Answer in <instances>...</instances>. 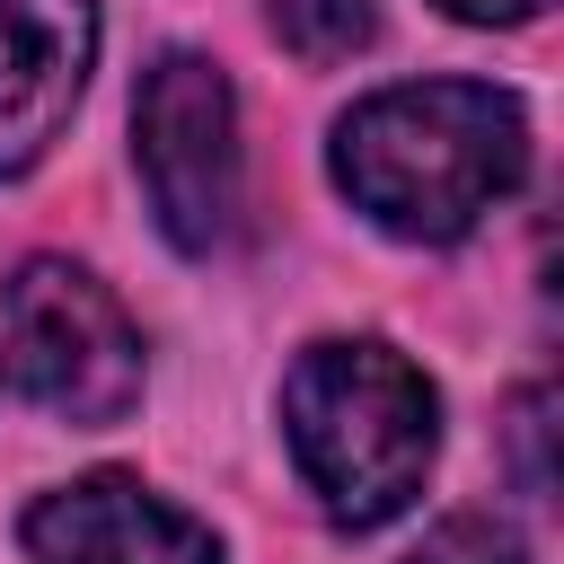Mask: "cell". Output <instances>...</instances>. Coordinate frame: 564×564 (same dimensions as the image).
<instances>
[{
	"instance_id": "3957f363",
	"label": "cell",
	"mask_w": 564,
	"mask_h": 564,
	"mask_svg": "<svg viewBox=\"0 0 564 564\" xmlns=\"http://www.w3.org/2000/svg\"><path fill=\"white\" fill-rule=\"evenodd\" d=\"M9 379L62 414V423H123L141 405V326L123 300L70 264V256H26L9 273Z\"/></svg>"
},
{
	"instance_id": "5b68a950",
	"label": "cell",
	"mask_w": 564,
	"mask_h": 564,
	"mask_svg": "<svg viewBox=\"0 0 564 564\" xmlns=\"http://www.w3.org/2000/svg\"><path fill=\"white\" fill-rule=\"evenodd\" d=\"M18 538H26V564H220V538L123 467L53 485Z\"/></svg>"
},
{
	"instance_id": "8992f818",
	"label": "cell",
	"mask_w": 564,
	"mask_h": 564,
	"mask_svg": "<svg viewBox=\"0 0 564 564\" xmlns=\"http://www.w3.org/2000/svg\"><path fill=\"white\" fill-rule=\"evenodd\" d=\"M97 62V0H0V176H26Z\"/></svg>"
},
{
	"instance_id": "52a82bcc",
	"label": "cell",
	"mask_w": 564,
	"mask_h": 564,
	"mask_svg": "<svg viewBox=\"0 0 564 564\" xmlns=\"http://www.w3.org/2000/svg\"><path fill=\"white\" fill-rule=\"evenodd\" d=\"M264 18H273V35L300 62H352L379 35V9L370 0H264Z\"/></svg>"
},
{
	"instance_id": "7a4b0ae2",
	"label": "cell",
	"mask_w": 564,
	"mask_h": 564,
	"mask_svg": "<svg viewBox=\"0 0 564 564\" xmlns=\"http://www.w3.org/2000/svg\"><path fill=\"white\" fill-rule=\"evenodd\" d=\"M282 441L326 520L379 529L397 520L441 449L432 379L379 335H326L282 370Z\"/></svg>"
},
{
	"instance_id": "9c48e42d",
	"label": "cell",
	"mask_w": 564,
	"mask_h": 564,
	"mask_svg": "<svg viewBox=\"0 0 564 564\" xmlns=\"http://www.w3.org/2000/svg\"><path fill=\"white\" fill-rule=\"evenodd\" d=\"M449 18H467V26H520V18H538L546 0H441Z\"/></svg>"
},
{
	"instance_id": "6da1fadb",
	"label": "cell",
	"mask_w": 564,
	"mask_h": 564,
	"mask_svg": "<svg viewBox=\"0 0 564 564\" xmlns=\"http://www.w3.org/2000/svg\"><path fill=\"white\" fill-rule=\"evenodd\" d=\"M326 167L361 220L405 247L467 238L529 176V115L494 79H405L335 115Z\"/></svg>"
},
{
	"instance_id": "277c9868",
	"label": "cell",
	"mask_w": 564,
	"mask_h": 564,
	"mask_svg": "<svg viewBox=\"0 0 564 564\" xmlns=\"http://www.w3.org/2000/svg\"><path fill=\"white\" fill-rule=\"evenodd\" d=\"M132 159L159 229L185 256L229 247L238 229V97L212 53H159L132 97Z\"/></svg>"
},
{
	"instance_id": "ba28073f",
	"label": "cell",
	"mask_w": 564,
	"mask_h": 564,
	"mask_svg": "<svg viewBox=\"0 0 564 564\" xmlns=\"http://www.w3.org/2000/svg\"><path fill=\"white\" fill-rule=\"evenodd\" d=\"M405 564H529V546H520L502 520H485V511H449Z\"/></svg>"
}]
</instances>
